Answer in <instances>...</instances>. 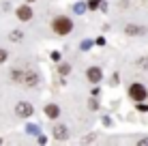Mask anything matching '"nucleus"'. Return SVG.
Masks as SVG:
<instances>
[{"label":"nucleus","instance_id":"obj_1","mask_svg":"<svg viewBox=\"0 0 148 146\" xmlns=\"http://www.w3.org/2000/svg\"><path fill=\"white\" fill-rule=\"evenodd\" d=\"M52 28H54V32L56 34H69L71 30H73V22H71L69 17H56L54 19V24H52Z\"/></svg>","mask_w":148,"mask_h":146},{"label":"nucleus","instance_id":"obj_2","mask_svg":"<svg viewBox=\"0 0 148 146\" xmlns=\"http://www.w3.org/2000/svg\"><path fill=\"white\" fill-rule=\"evenodd\" d=\"M129 95H131V99H135V101H144L146 99V88L142 86V84H131Z\"/></svg>","mask_w":148,"mask_h":146},{"label":"nucleus","instance_id":"obj_3","mask_svg":"<svg viewBox=\"0 0 148 146\" xmlns=\"http://www.w3.org/2000/svg\"><path fill=\"white\" fill-rule=\"evenodd\" d=\"M15 112H17V116H24V118H26V116H32V105L22 101V103H17Z\"/></svg>","mask_w":148,"mask_h":146},{"label":"nucleus","instance_id":"obj_4","mask_svg":"<svg viewBox=\"0 0 148 146\" xmlns=\"http://www.w3.org/2000/svg\"><path fill=\"white\" fill-rule=\"evenodd\" d=\"M17 17L24 19V22H26V19H30V17H32V11H30V7H19V9H17Z\"/></svg>","mask_w":148,"mask_h":146},{"label":"nucleus","instance_id":"obj_5","mask_svg":"<svg viewBox=\"0 0 148 146\" xmlns=\"http://www.w3.org/2000/svg\"><path fill=\"white\" fill-rule=\"evenodd\" d=\"M88 80L92 84H97L101 80V69H97V67H92V69H88Z\"/></svg>","mask_w":148,"mask_h":146},{"label":"nucleus","instance_id":"obj_6","mask_svg":"<svg viewBox=\"0 0 148 146\" xmlns=\"http://www.w3.org/2000/svg\"><path fill=\"white\" fill-rule=\"evenodd\" d=\"M45 114H47L49 118H58L60 110H58V105H45Z\"/></svg>","mask_w":148,"mask_h":146},{"label":"nucleus","instance_id":"obj_7","mask_svg":"<svg viewBox=\"0 0 148 146\" xmlns=\"http://www.w3.org/2000/svg\"><path fill=\"white\" fill-rule=\"evenodd\" d=\"M54 135H56V140H64V138H67V129L58 125V127L54 129Z\"/></svg>","mask_w":148,"mask_h":146},{"label":"nucleus","instance_id":"obj_8","mask_svg":"<svg viewBox=\"0 0 148 146\" xmlns=\"http://www.w3.org/2000/svg\"><path fill=\"white\" fill-rule=\"evenodd\" d=\"M127 32H129V34H142V28H137V26H127Z\"/></svg>","mask_w":148,"mask_h":146},{"label":"nucleus","instance_id":"obj_9","mask_svg":"<svg viewBox=\"0 0 148 146\" xmlns=\"http://www.w3.org/2000/svg\"><path fill=\"white\" fill-rule=\"evenodd\" d=\"M4 60H7V52H4V49H0V62H4Z\"/></svg>","mask_w":148,"mask_h":146}]
</instances>
